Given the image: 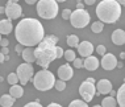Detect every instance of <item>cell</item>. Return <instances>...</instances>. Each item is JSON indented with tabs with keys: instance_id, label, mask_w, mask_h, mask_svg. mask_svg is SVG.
I'll list each match as a JSON object with an SVG mask.
<instances>
[{
	"instance_id": "35",
	"label": "cell",
	"mask_w": 125,
	"mask_h": 107,
	"mask_svg": "<svg viewBox=\"0 0 125 107\" xmlns=\"http://www.w3.org/2000/svg\"><path fill=\"white\" fill-rule=\"evenodd\" d=\"M40 0H25V3L26 4H29V5H32V4H36V3H38Z\"/></svg>"
},
{
	"instance_id": "8",
	"label": "cell",
	"mask_w": 125,
	"mask_h": 107,
	"mask_svg": "<svg viewBox=\"0 0 125 107\" xmlns=\"http://www.w3.org/2000/svg\"><path fill=\"white\" fill-rule=\"evenodd\" d=\"M96 86H95V83H91L88 81H84L82 82V85L79 86V94L80 96L83 98V101L84 102H91L94 99V96H95L96 94Z\"/></svg>"
},
{
	"instance_id": "23",
	"label": "cell",
	"mask_w": 125,
	"mask_h": 107,
	"mask_svg": "<svg viewBox=\"0 0 125 107\" xmlns=\"http://www.w3.org/2000/svg\"><path fill=\"white\" fill-rule=\"evenodd\" d=\"M104 29V23L101 21H94L92 25H91V31L94 33H101Z\"/></svg>"
},
{
	"instance_id": "16",
	"label": "cell",
	"mask_w": 125,
	"mask_h": 107,
	"mask_svg": "<svg viewBox=\"0 0 125 107\" xmlns=\"http://www.w3.org/2000/svg\"><path fill=\"white\" fill-rule=\"evenodd\" d=\"M112 42L116 45H124L125 44V31L123 29H116L112 32Z\"/></svg>"
},
{
	"instance_id": "38",
	"label": "cell",
	"mask_w": 125,
	"mask_h": 107,
	"mask_svg": "<svg viewBox=\"0 0 125 107\" xmlns=\"http://www.w3.org/2000/svg\"><path fill=\"white\" fill-rule=\"evenodd\" d=\"M5 58H7V57H5L4 54H1V53H0V62H1V63H3V62H4V61H5Z\"/></svg>"
},
{
	"instance_id": "30",
	"label": "cell",
	"mask_w": 125,
	"mask_h": 107,
	"mask_svg": "<svg viewBox=\"0 0 125 107\" xmlns=\"http://www.w3.org/2000/svg\"><path fill=\"white\" fill-rule=\"evenodd\" d=\"M73 63H74V68H76V69H80V68H83V66H84V61L82 58H76Z\"/></svg>"
},
{
	"instance_id": "13",
	"label": "cell",
	"mask_w": 125,
	"mask_h": 107,
	"mask_svg": "<svg viewBox=\"0 0 125 107\" xmlns=\"http://www.w3.org/2000/svg\"><path fill=\"white\" fill-rule=\"evenodd\" d=\"M96 89L99 91V94H109L112 91V83L109 79H100L96 83Z\"/></svg>"
},
{
	"instance_id": "25",
	"label": "cell",
	"mask_w": 125,
	"mask_h": 107,
	"mask_svg": "<svg viewBox=\"0 0 125 107\" xmlns=\"http://www.w3.org/2000/svg\"><path fill=\"white\" fill-rule=\"evenodd\" d=\"M66 58V61L69 62H74L76 59V56H75V52L71 50V49H69V50H65V56H63Z\"/></svg>"
},
{
	"instance_id": "15",
	"label": "cell",
	"mask_w": 125,
	"mask_h": 107,
	"mask_svg": "<svg viewBox=\"0 0 125 107\" xmlns=\"http://www.w3.org/2000/svg\"><path fill=\"white\" fill-rule=\"evenodd\" d=\"M22 59L28 63L37 62V57H36V48H25V50L22 52Z\"/></svg>"
},
{
	"instance_id": "36",
	"label": "cell",
	"mask_w": 125,
	"mask_h": 107,
	"mask_svg": "<svg viewBox=\"0 0 125 107\" xmlns=\"http://www.w3.org/2000/svg\"><path fill=\"white\" fill-rule=\"evenodd\" d=\"M1 54H4V56L9 54V49L8 48H1Z\"/></svg>"
},
{
	"instance_id": "4",
	"label": "cell",
	"mask_w": 125,
	"mask_h": 107,
	"mask_svg": "<svg viewBox=\"0 0 125 107\" xmlns=\"http://www.w3.org/2000/svg\"><path fill=\"white\" fill-rule=\"evenodd\" d=\"M55 82L57 81L54 74L46 69H42L38 73H36L34 78H33V85L40 91H48V90L55 86Z\"/></svg>"
},
{
	"instance_id": "26",
	"label": "cell",
	"mask_w": 125,
	"mask_h": 107,
	"mask_svg": "<svg viewBox=\"0 0 125 107\" xmlns=\"http://www.w3.org/2000/svg\"><path fill=\"white\" fill-rule=\"evenodd\" d=\"M69 107H88L87 102H84L83 99H75L69 105Z\"/></svg>"
},
{
	"instance_id": "32",
	"label": "cell",
	"mask_w": 125,
	"mask_h": 107,
	"mask_svg": "<svg viewBox=\"0 0 125 107\" xmlns=\"http://www.w3.org/2000/svg\"><path fill=\"white\" fill-rule=\"evenodd\" d=\"M15 50L19 54H22V52L25 50V46L21 45V44H17V45H16V48H15Z\"/></svg>"
},
{
	"instance_id": "22",
	"label": "cell",
	"mask_w": 125,
	"mask_h": 107,
	"mask_svg": "<svg viewBox=\"0 0 125 107\" xmlns=\"http://www.w3.org/2000/svg\"><path fill=\"white\" fill-rule=\"evenodd\" d=\"M66 42H67V45L71 46V48H78V46H79V44H80L79 37H78V36H75V35H70V36H67Z\"/></svg>"
},
{
	"instance_id": "24",
	"label": "cell",
	"mask_w": 125,
	"mask_h": 107,
	"mask_svg": "<svg viewBox=\"0 0 125 107\" xmlns=\"http://www.w3.org/2000/svg\"><path fill=\"white\" fill-rule=\"evenodd\" d=\"M7 81H8L9 85H19V75H17V73H9L8 77H7Z\"/></svg>"
},
{
	"instance_id": "43",
	"label": "cell",
	"mask_w": 125,
	"mask_h": 107,
	"mask_svg": "<svg viewBox=\"0 0 125 107\" xmlns=\"http://www.w3.org/2000/svg\"><path fill=\"white\" fill-rule=\"evenodd\" d=\"M117 1H119L120 4H123V5H125V0H117Z\"/></svg>"
},
{
	"instance_id": "9",
	"label": "cell",
	"mask_w": 125,
	"mask_h": 107,
	"mask_svg": "<svg viewBox=\"0 0 125 107\" xmlns=\"http://www.w3.org/2000/svg\"><path fill=\"white\" fill-rule=\"evenodd\" d=\"M5 15L9 20H16L22 15V8L19 3H8L5 5Z\"/></svg>"
},
{
	"instance_id": "41",
	"label": "cell",
	"mask_w": 125,
	"mask_h": 107,
	"mask_svg": "<svg viewBox=\"0 0 125 107\" xmlns=\"http://www.w3.org/2000/svg\"><path fill=\"white\" fill-rule=\"evenodd\" d=\"M86 81H88V82H91V83H95V79H94V78H87Z\"/></svg>"
},
{
	"instance_id": "1",
	"label": "cell",
	"mask_w": 125,
	"mask_h": 107,
	"mask_svg": "<svg viewBox=\"0 0 125 107\" xmlns=\"http://www.w3.org/2000/svg\"><path fill=\"white\" fill-rule=\"evenodd\" d=\"M15 37L25 48H34L45 38V29L37 19H22L15 28Z\"/></svg>"
},
{
	"instance_id": "7",
	"label": "cell",
	"mask_w": 125,
	"mask_h": 107,
	"mask_svg": "<svg viewBox=\"0 0 125 107\" xmlns=\"http://www.w3.org/2000/svg\"><path fill=\"white\" fill-rule=\"evenodd\" d=\"M16 73H17V75H19L20 85H21V86L26 85L29 81L33 82V78H34L33 75H36V74H34V70H33L32 63H28V62L20 63V65L17 66Z\"/></svg>"
},
{
	"instance_id": "5",
	"label": "cell",
	"mask_w": 125,
	"mask_h": 107,
	"mask_svg": "<svg viewBox=\"0 0 125 107\" xmlns=\"http://www.w3.org/2000/svg\"><path fill=\"white\" fill-rule=\"evenodd\" d=\"M59 12L58 1L55 0H40L37 3V13L45 20L55 19Z\"/></svg>"
},
{
	"instance_id": "12",
	"label": "cell",
	"mask_w": 125,
	"mask_h": 107,
	"mask_svg": "<svg viewBox=\"0 0 125 107\" xmlns=\"http://www.w3.org/2000/svg\"><path fill=\"white\" fill-rule=\"evenodd\" d=\"M78 53L82 56V58H87L94 53V45L90 41H82L78 46Z\"/></svg>"
},
{
	"instance_id": "2",
	"label": "cell",
	"mask_w": 125,
	"mask_h": 107,
	"mask_svg": "<svg viewBox=\"0 0 125 107\" xmlns=\"http://www.w3.org/2000/svg\"><path fill=\"white\" fill-rule=\"evenodd\" d=\"M57 42L58 38L55 36H46L38 44V46H36L37 63L42 69L48 70L50 63L57 59Z\"/></svg>"
},
{
	"instance_id": "42",
	"label": "cell",
	"mask_w": 125,
	"mask_h": 107,
	"mask_svg": "<svg viewBox=\"0 0 125 107\" xmlns=\"http://www.w3.org/2000/svg\"><path fill=\"white\" fill-rule=\"evenodd\" d=\"M120 58H123V59H125V52H123V53H120Z\"/></svg>"
},
{
	"instance_id": "19",
	"label": "cell",
	"mask_w": 125,
	"mask_h": 107,
	"mask_svg": "<svg viewBox=\"0 0 125 107\" xmlns=\"http://www.w3.org/2000/svg\"><path fill=\"white\" fill-rule=\"evenodd\" d=\"M9 94H11L13 98L19 99L24 95V89L20 85H13V86H11V89H9Z\"/></svg>"
},
{
	"instance_id": "40",
	"label": "cell",
	"mask_w": 125,
	"mask_h": 107,
	"mask_svg": "<svg viewBox=\"0 0 125 107\" xmlns=\"http://www.w3.org/2000/svg\"><path fill=\"white\" fill-rule=\"evenodd\" d=\"M78 9H83V4H82V3H80V0H79V3H78Z\"/></svg>"
},
{
	"instance_id": "31",
	"label": "cell",
	"mask_w": 125,
	"mask_h": 107,
	"mask_svg": "<svg viewBox=\"0 0 125 107\" xmlns=\"http://www.w3.org/2000/svg\"><path fill=\"white\" fill-rule=\"evenodd\" d=\"M24 107H42V105H41L40 102L34 101V102H29V103H26Z\"/></svg>"
},
{
	"instance_id": "44",
	"label": "cell",
	"mask_w": 125,
	"mask_h": 107,
	"mask_svg": "<svg viewBox=\"0 0 125 107\" xmlns=\"http://www.w3.org/2000/svg\"><path fill=\"white\" fill-rule=\"evenodd\" d=\"M19 0H8V3H17Z\"/></svg>"
},
{
	"instance_id": "27",
	"label": "cell",
	"mask_w": 125,
	"mask_h": 107,
	"mask_svg": "<svg viewBox=\"0 0 125 107\" xmlns=\"http://www.w3.org/2000/svg\"><path fill=\"white\" fill-rule=\"evenodd\" d=\"M58 91H63V90L66 89V81H62V79H58V81L55 82V86H54Z\"/></svg>"
},
{
	"instance_id": "39",
	"label": "cell",
	"mask_w": 125,
	"mask_h": 107,
	"mask_svg": "<svg viewBox=\"0 0 125 107\" xmlns=\"http://www.w3.org/2000/svg\"><path fill=\"white\" fill-rule=\"evenodd\" d=\"M48 107H62L61 105H58V103H50V105Z\"/></svg>"
},
{
	"instance_id": "3",
	"label": "cell",
	"mask_w": 125,
	"mask_h": 107,
	"mask_svg": "<svg viewBox=\"0 0 125 107\" xmlns=\"http://www.w3.org/2000/svg\"><path fill=\"white\" fill-rule=\"evenodd\" d=\"M96 15L99 21L113 24L121 16V4L117 0H103L96 7Z\"/></svg>"
},
{
	"instance_id": "29",
	"label": "cell",
	"mask_w": 125,
	"mask_h": 107,
	"mask_svg": "<svg viewBox=\"0 0 125 107\" xmlns=\"http://www.w3.org/2000/svg\"><path fill=\"white\" fill-rule=\"evenodd\" d=\"M96 53H97V54H100V56L107 54V48L104 45H97L96 46Z\"/></svg>"
},
{
	"instance_id": "6",
	"label": "cell",
	"mask_w": 125,
	"mask_h": 107,
	"mask_svg": "<svg viewBox=\"0 0 125 107\" xmlns=\"http://www.w3.org/2000/svg\"><path fill=\"white\" fill-rule=\"evenodd\" d=\"M90 20L91 16L86 9H75V11H73V15L70 17V23L74 28L80 29V28H86L88 25Z\"/></svg>"
},
{
	"instance_id": "45",
	"label": "cell",
	"mask_w": 125,
	"mask_h": 107,
	"mask_svg": "<svg viewBox=\"0 0 125 107\" xmlns=\"http://www.w3.org/2000/svg\"><path fill=\"white\" fill-rule=\"evenodd\" d=\"M55 1H58V3H63V1H66V0H55Z\"/></svg>"
},
{
	"instance_id": "46",
	"label": "cell",
	"mask_w": 125,
	"mask_h": 107,
	"mask_svg": "<svg viewBox=\"0 0 125 107\" xmlns=\"http://www.w3.org/2000/svg\"><path fill=\"white\" fill-rule=\"evenodd\" d=\"M94 107H103V106H100V105H96V106H94Z\"/></svg>"
},
{
	"instance_id": "37",
	"label": "cell",
	"mask_w": 125,
	"mask_h": 107,
	"mask_svg": "<svg viewBox=\"0 0 125 107\" xmlns=\"http://www.w3.org/2000/svg\"><path fill=\"white\" fill-rule=\"evenodd\" d=\"M95 1H96V0H84V4H87V5H92Z\"/></svg>"
},
{
	"instance_id": "14",
	"label": "cell",
	"mask_w": 125,
	"mask_h": 107,
	"mask_svg": "<svg viewBox=\"0 0 125 107\" xmlns=\"http://www.w3.org/2000/svg\"><path fill=\"white\" fill-rule=\"evenodd\" d=\"M99 66H100V61L97 59V57L90 56L84 59V69H87L88 71H95Z\"/></svg>"
},
{
	"instance_id": "34",
	"label": "cell",
	"mask_w": 125,
	"mask_h": 107,
	"mask_svg": "<svg viewBox=\"0 0 125 107\" xmlns=\"http://www.w3.org/2000/svg\"><path fill=\"white\" fill-rule=\"evenodd\" d=\"M0 42H1V48H8L9 41L7 38H1V40H0Z\"/></svg>"
},
{
	"instance_id": "10",
	"label": "cell",
	"mask_w": 125,
	"mask_h": 107,
	"mask_svg": "<svg viewBox=\"0 0 125 107\" xmlns=\"http://www.w3.org/2000/svg\"><path fill=\"white\" fill-rule=\"evenodd\" d=\"M100 63H101V68H103L104 70H113L115 68H117V65H119L117 58L115 57V54H112V53L104 54Z\"/></svg>"
},
{
	"instance_id": "21",
	"label": "cell",
	"mask_w": 125,
	"mask_h": 107,
	"mask_svg": "<svg viewBox=\"0 0 125 107\" xmlns=\"http://www.w3.org/2000/svg\"><path fill=\"white\" fill-rule=\"evenodd\" d=\"M117 99H115L113 96H105L101 101V106L103 107H117Z\"/></svg>"
},
{
	"instance_id": "28",
	"label": "cell",
	"mask_w": 125,
	"mask_h": 107,
	"mask_svg": "<svg viewBox=\"0 0 125 107\" xmlns=\"http://www.w3.org/2000/svg\"><path fill=\"white\" fill-rule=\"evenodd\" d=\"M71 15H73V11H71V9H69V8H66V9H63V11H62V19L63 20H70Z\"/></svg>"
},
{
	"instance_id": "33",
	"label": "cell",
	"mask_w": 125,
	"mask_h": 107,
	"mask_svg": "<svg viewBox=\"0 0 125 107\" xmlns=\"http://www.w3.org/2000/svg\"><path fill=\"white\" fill-rule=\"evenodd\" d=\"M62 56H65V50H63L61 46L57 45V58H61Z\"/></svg>"
},
{
	"instance_id": "18",
	"label": "cell",
	"mask_w": 125,
	"mask_h": 107,
	"mask_svg": "<svg viewBox=\"0 0 125 107\" xmlns=\"http://www.w3.org/2000/svg\"><path fill=\"white\" fill-rule=\"evenodd\" d=\"M15 101L16 98H13L11 94H4L0 98V105H1V107H12L15 105Z\"/></svg>"
},
{
	"instance_id": "17",
	"label": "cell",
	"mask_w": 125,
	"mask_h": 107,
	"mask_svg": "<svg viewBox=\"0 0 125 107\" xmlns=\"http://www.w3.org/2000/svg\"><path fill=\"white\" fill-rule=\"evenodd\" d=\"M13 29V25H12V20L9 19H3L0 21V33L1 35H9Z\"/></svg>"
},
{
	"instance_id": "20",
	"label": "cell",
	"mask_w": 125,
	"mask_h": 107,
	"mask_svg": "<svg viewBox=\"0 0 125 107\" xmlns=\"http://www.w3.org/2000/svg\"><path fill=\"white\" fill-rule=\"evenodd\" d=\"M117 103L120 107H125V82L120 86V89L117 90Z\"/></svg>"
},
{
	"instance_id": "11",
	"label": "cell",
	"mask_w": 125,
	"mask_h": 107,
	"mask_svg": "<svg viewBox=\"0 0 125 107\" xmlns=\"http://www.w3.org/2000/svg\"><path fill=\"white\" fill-rule=\"evenodd\" d=\"M57 74H58L59 79H62V81H69V79H71L74 77V70L70 65H61L58 68V71H57Z\"/></svg>"
}]
</instances>
